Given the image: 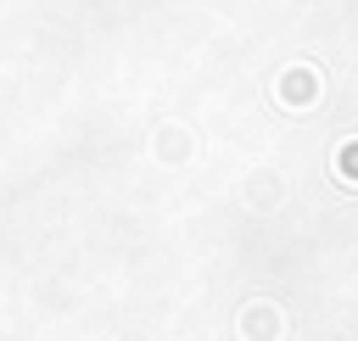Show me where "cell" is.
Wrapping results in <instances>:
<instances>
[{
	"mask_svg": "<svg viewBox=\"0 0 358 341\" xmlns=\"http://www.w3.org/2000/svg\"><path fill=\"white\" fill-rule=\"evenodd\" d=\"M336 179H341V184H358V134H347V140L336 145Z\"/></svg>",
	"mask_w": 358,
	"mask_h": 341,
	"instance_id": "3",
	"label": "cell"
},
{
	"mask_svg": "<svg viewBox=\"0 0 358 341\" xmlns=\"http://www.w3.org/2000/svg\"><path fill=\"white\" fill-rule=\"evenodd\" d=\"M274 95H280V106H291V112H302V106H313L319 101V67H285L280 73V84H274Z\"/></svg>",
	"mask_w": 358,
	"mask_h": 341,
	"instance_id": "1",
	"label": "cell"
},
{
	"mask_svg": "<svg viewBox=\"0 0 358 341\" xmlns=\"http://www.w3.org/2000/svg\"><path fill=\"white\" fill-rule=\"evenodd\" d=\"M285 335V313L274 302H246L241 313V341H280Z\"/></svg>",
	"mask_w": 358,
	"mask_h": 341,
	"instance_id": "2",
	"label": "cell"
}]
</instances>
